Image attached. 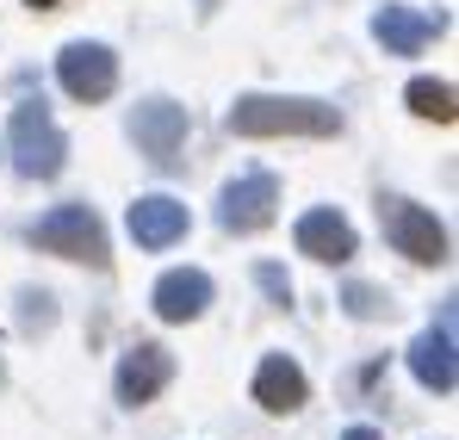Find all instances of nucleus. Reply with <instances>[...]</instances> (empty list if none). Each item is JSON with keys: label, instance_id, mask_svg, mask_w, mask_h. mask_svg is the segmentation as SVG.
Wrapping results in <instances>:
<instances>
[{"label": "nucleus", "instance_id": "1", "mask_svg": "<svg viewBox=\"0 0 459 440\" xmlns=\"http://www.w3.org/2000/svg\"><path fill=\"white\" fill-rule=\"evenodd\" d=\"M236 137H335L342 112L323 99H280V93H242L230 106Z\"/></svg>", "mask_w": 459, "mask_h": 440}, {"label": "nucleus", "instance_id": "2", "mask_svg": "<svg viewBox=\"0 0 459 440\" xmlns=\"http://www.w3.org/2000/svg\"><path fill=\"white\" fill-rule=\"evenodd\" d=\"M6 155L25 180H56L63 174V155H69V137L56 131L50 106L44 99H25L13 106V125H6Z\"/></svg>", "mask_w": 459, "mask_h": 440}, {"label": "nucleus", "instance_id": "3", "mask_svg": "<svg viewBox=\"0 0 459 440\" xmlns=\"http://www.w3.org/2000/svg\"><path fill=\"white\" fill-rule=\"evenodd\" d=\"M31 242H38L44 255L87 261V267H106V261H112V255H106V229H100V218H93L87 205H56V211H44L38 229H31Z\"/></svg>", "mask_w": 459, "mask_h": 440}, {"label": "nucleus", "instance_id": "4", "mask_svg": "<svg viewBox=\"0 0 459 440\" xmlns=\"http://www.w3.org/2000/svg\"><path fill=\"white\" fill-rule=\"evenodd\" d=\"M379 218H385L391 248L410 255L416 267H441V261H447V229L435 223V211H422V205H410V199H385Z\"/></svg>", "mask_w": 459, "mask_h": 440}, {"label": "nucleus", "instance_id": "5", "mask_svg": "<svg viewBox=\"0 0 459 440\" xmlns=\"http://www.w3.org/2000/svg\"><path fill=\"white\" fill-rule=\"evenodd\" d=\"M56 81H63V93L81 99V106H100L112 87H118V56L106 50V44H63V56H56Z\"/></svg>", "mask_w": 459, "mask_h": 440}, {"label": "nucleus", "instance_id": "6", "mask_svg": "<svg viewBox=\"0 0 459 440\" xmlns=\"http://www.w3.org/2000/svg\"><path fill=\"white\" fill-rule=\"evenodd\" d=\"M273 211H280V180H273V174H242V180L224 186L218 223H224L230 236H255V229L273 223Z\"/></svg>", "mask_w": 459, "mask_h": 440}, {"label": "nucleus", "instance_id": "7", "mask_svg": "<svg viewBox=\"0 0 459 440\" xmlns=\"http://www.w3.org/2000/svg\"><path fill=\"white\" fill-rule=\"evenodd\" d=\"M441 31H447V19L441 13H416V6H385L379 19H373V38L391 56H422Z\"/></svg>", "mask_w": 459, "mask_h": 440}, {"label": "nucleus", "instance_id": "8", "mask_svg": "<svg viewBox=\"0 0 459 440\" xmlns=\"http://www.w3.org/2000/svg\"><path fill=\"white\" fill-rule=\"evenodd\" d=\"M131 137H137V149H143L150 161H174L180 143H186V106H174V99H150V106H137Z\"/></svg>", "mask_w": 459, "mask_h": 440}, {"label": "nucleus", "instance_id": "9", "mask_svg": "<svg viewBox=\"0 0 459 440\" xmlns=\"http://www.w3.org/2000/svg\"><path fill=\"white\" fill-rule=\"evenodd\" d=\"M410 372L429 384V391H454L459 384V360H454V316H441L435 329H422L416 341H410Z\"/></svg>", "mask_w": 459, "mask_h": 440}, {"label": "nucleus", "instance_id": "10", "mask_svg": "<svg viewBox=\"0 0 459 440\" xmlns=\"http://www.w3.org/2000/svg\"><path fill=\"white\" fill-rule=\"evenodd\" d=\"M174 378V354L168 348H155V341H137L125 360H118V403H150L155 391Z\"/></svg>", "mask_w": 459, "mask_h": 440}, {"label": "nucleus", "instance_id": "11", "mask_svg": "<svg viewBox=\"0 0 459 440\" xmlns=\"http://www.w3.org/2000/svg\"><path fill=\"white\" fill-rule=\"evenodd\" d=\"M205 304H212V280L199 267H174L155 280V316L161 323H193V316H205Z\"/></svg>", "mask_w": 459, "mask_h": 440}, {"label": "nucleus", "instance_id": "12", "mask_svg": "<svg viewBox=\"0 0 459 440\" xmlns=\"http://www.w3.org/2000/svg\"><path fill=\"white\" fill-rule=\"evenodd\" d=\"M131 236H137V248H174V242L186 236V205L168 199V193L137 199V205H131Z\"/></svg>", "mask_w": 459, "mask_h": 440}, {"label": "nucleus", "instance_id": "13", "mask_svg": "<svg viewBox=\"0 0 459 440\" xmlns=\"http://www.w3.org/2000/svg\"><path fill=\"white\" fill-rule=\"evenodd\" d=\"M305 397H310L305 372L292 367L286 354H267V360H261V372H255V403H261V410H273V416H292Z\"/></svg>", "mask_w": 459, "mask_h": 440}, {"label": "nucleus", "instance_id": "14", "mask_svg": "<svg viewBox=\"0 0 459 440\" xmlns=\"http://www.w3.org/2000/svg\"><path fill=\"white\" fill-rule=\"evenodd\" d=\"M299 248L310 261H348L354 255V223L342 211H305L299 218Z\"/></svg>", "mask_w": 459, "mask_h": 440}, {"label": "nucleus", "instance_id": "15", "mask_svg": "<svg viewBox=\"0 0 459 440\" xmlns=\"http://www.w3.org/2000/svg\"><path fill=\"white\" fill-rule=\"evenodd\" d=\"M410 112L416 118H435V125H454V87L447 81H410Z\"/></svg>", "mask_w": 459, "mask_h": 440}, {"label": "nucleus", "instance_id": "16", "mask_svg": "<svg viewBox=\"0 0 459 440\" xmlns=\"http://www.w3.org/2000/svg\"><path fill=\"white\" fill-rule=\"evenodd\" d=\"M342 304H348V316H360V323H367V316H379V310H385V292H373V286H348Z\"/></svg>", "mask_w": 459, "mask_h": 440}, {"label": "nucleus", "instance_id": "17", "mask_svg": "<svg viewBox=\"0 0 459 440\" xmlns=\"http://www.w3.org/2000/svg\"><path fill=\"white\" fill-rule=\"evenodd\" d=\"M255 280H261V292H273V304H292V280H286L273 261H261V267H255Z\"/></svg>", "mask_w": 459, "mask_h": 440}, {"label": "nucleus", "instance_id": "18", "mask_svg": "<svg viewBox=\"0 0 459 440\" xmlns=\"http://www.w3.org/2000/svg\"><path fill=\"white\" fill-rule=\"evenodd\" d=\"M342 440H379V435H373V428H348Z\"/></svg>", "mask_w": 459, "mask_h": 440}, {"label": "nucleus", "instance_id": "19", "mask_svg": "<svg viewBox=\"0 0 459 440\" xmlns=\"http://www.w3.org/2000/svg\"><path fill=\"white\" fill-rule=\"evenodd\" d=\"M31 6H56V0H31Z\"/></svg>", "mask_w": 459, "mask_h": 440}]
</instances>
